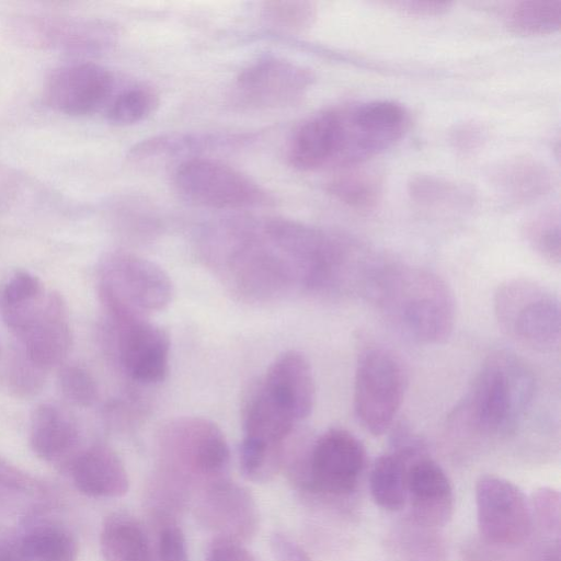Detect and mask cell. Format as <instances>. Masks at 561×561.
<instances>
[{
  "label": "cell",
  "mask_w": 561,
  "mask_h": 561,
  "mask_svg": "<svg viewBox=\"0 0 561 561\" xmlns=\"http://www.w3.org/2000/svg\"><path fill=\"white\" fill-rule=\"evenodd\" d=\"M160 447L170 466L202 477H218L229 465L226 437L207 419L186 416L170 421L161 431Z\"/></svg>",
  "instance_id": "obj_9"
},
{
  "label": "cell",
  "mask_w": 561,
  "mask_h": 561,
  "mask_svg": "<svg viewBox=\"0 0 561 561\" xmlns=\"http://www.w3.org/2000/svg\"><path fill=\"white\" fill-rule=\"evenodd\" d=\"M39 296L2 310L8 325L22 341L28 359L36 367L45 368L66 356L70 334L60 299L50 295L45 305L34 306Z\"/></svg>",
  "instance_id": "obj_13"
},
{
  "label": "cell",
  "mask_w": 561,
  "mask_h": 561,
  "mask_svg": "<svg viewBox=\"0 0 561 561\" xmlns=\"http://www.w3.org/2000/svg\"><path fill=\"white\" fill-rule=\"evenodd\" d=\"M404 11L416 14V15H439L446 12L450 3L449 2H428V1H408L399 3Z\"/></svg>",
  "instance_id": "obj_42"
},
{
  "label": "cell",
  "mask_w": 561,
  "mask_h": 561,
  "mask_svg": "<svg viewBox=\"0 0 561 561\" xmlns=\"http://www.w3.org/2000/svg\"><path fill=\"white\" fill-rule=\"evenodd\" d=\"M42 294L38 279L27 272H16L4 285L1 296L2 307L26 302Z\"/></svg>",
  "instance_id": "obj_38"
},
{
  "label": "cell",
  "mask_w": 561,
  "mask_h": 561,
  "mask_svg": "<svg viewBox=\"0 0 561 561\" xmlns=\"http://www.w3.org/2000/svg\"><path fill=\"white\" fill-rule=\"evenodd\" d=\"M546 561H560L559 547L552 550V553L547 557Z\"/></svg>",
  "instance_id": "obj_44"
},
{
  "label": "cell",
  "mask_w": 561,
  "mask_h": 561,
  "mask_svg": "<svg viewBox=\"0 0 561 561\" xmlns=\"http://www.w3.org/2000/svg\"><path fill=\"white\" fill-rule=\"evenodd\" d=\"M201 508L206 524L219 531L217 536L242 541L257 525L256 507L249 492L226 480L213 482Z\"/></svg>",
  "instance_id": "obj_19"
},
{
  "label": "cell",
  "mask_w": 561,
  "mask_h": 561,
  "mask_svg": "<svg viewBox=\"0 0 561 561\" xmlns=\"http://www.w3.org/2000/svg\"><path fill=\"white\" fill-rule=\"evenodd\" d=\"M337 110L314 113L295 130L287 151L290 165L299 171L333 168L336 157Z\"/></svg>",
  "instance_id": "obj_21"
},
{
  "label": "cell",
  "mask_w": 561,
  "mask_h": 561,
  "mask_svg": "<svg viewBox=\"0 0 561 561\" xmlns=\"http://www.w3.org/2000/svg\"><path fill=\"white\" fill-rule=\"evenodd\" d=\"M149 561H188L184 534L176 525L164 526Z\"/></svg>",
  "instance_id": "obj_37"
},
{
  "label": "cell",
  "mask_w": 561,
  "mask_h": 561,
  "mask_svg": "<svg viewBox=\"0 0 561 561\" xmlns=\"http://www.w3.org/2000/svg\"><path fill=\"white\" fill-rule=\"evenodd\" d=\"M535 391L529 366L511 351H495L485 358L448 421L460 431L508 436L526 415Z\"/></svg>",
  "instance_id": "obj_2"
},
{
  "label": "cell",
  "mask_w": 561,
  "mask_h": 561,
  "mask_svg": "<svg viewBox=\"0 0 561 561\" xmlns=\"http://www.w3.org/2000/svg\"><path fill=\"white\" fill-rule=\"evenodd\" d=\"M529 245L546 261L559 264L560 250V214L550 208L537 214L525 228Z\"/></svg>",
  "instance_id": "obj_33"
},
{
  "label": "cell",
  "mask_w": 561,
  "mask_h": 561,
  "mask_svg": "<svg viewBox=\"0 0 561 561\" xmlns=\"http://www.w3.org/2000/svg\"><path fill=\"white\" fill-rule=\"evenodd\" d=\"M533 516L536 515L539 524L546 530L556 531L560 529V496L552 489L542 488L537 491L531 505Z\"/></svg>",
  "instance_id": "obj_39"
},
{
  "label": "cell",
  "mask_w": 561,
  "mask_h": 561,
  "mask_svg": "<svg viewBox=\"0 0 561 561\" xmlns=\"http://www.w3.org/2000/svg\"><path fill=\"white\" fill-rule=\"evenodd\" d=\"M511 32L523 36L554 33L561 25V0H527L513 3L505 13Z\"/></svg>",
  "instance_id": "obj_28"
},
{
  "label": "cell",
  "mask_w": 561,
  "mask_h": 561,
  "mask_svg": "<svg viewBox=\"0 0 561 561\" xmlns=\"http://www.w3.org/2000/svg\"><path fill=\"white\" fill-rule=\"evenodd\" d=\"M206 561H256V559L242 545V541L216 536L208 548Z\"/></svg>",
  "instance_id": "obj_40"
},
{
  "label": "cell",
  "mask_w": 561,
  "mask_h": 561,
  "mask_svg": "<svg viewBox=\"0 0 561 561\" xmlns=\"http://www.w3.org/2000/svg\"><path fill=\"white\" fill-rule=\"evenodd\" d=\"M262 14L275 27L304 32L314 23L317 8L309 1L274 0L263 3Z\"/></svg>",
  "instance_id": "obj_34"
},
{
  "label": "cell",
  "mask_w": 561,
  "mask_h": 561,
  "mask_svg": "<svg viewBox=\"0 0 561 561\" xmlns=\"http://www.w3.org/2000/svg\"><path fill=\"white\" fill-rule=\"evenodd\" d=\"M407 500L414 519L425 526H443L454 511V493L443 468L426 453L408 462Z\"/></svg>",
  "instance_id": "obj_16"
},
{
  "label": "cell",
  "mask_w": 561,
  "mask_h": 561,
  "mask_svg": "<svg viewBox=\"0 0 561 561\" xmlns=\"http://www.w3.org/2000/svg\"><path fill=\"white\" fill-rule=\"evenodd\" d=\"M102 272L101 295L113 319L148 318L172 300L169 275L148 259L115 252L105 259Z\"/></svg>",
  "instance_id": "obj_5"
},
{
  "label": "cell",
  "mask_w": 561,
  "mask_h": 561,
  "mask_svg": "<svg viewBox=\"0 0 561 561\" xmlns=\"http://www.w3.org/2000/svg\"><path fill=\"white\" fill-rule=\"evenodd\" d=\"M45 493L41 481L0 456V496L41 497Z\"/></svg>",
  "instance_id": "obj_35"
},
{
  "label": "cell",
  "mask_w": 561,
  "mask_h": 561,
  "mask_svg": "<svg viewBox=\"0 0 561 561\" xmlns=\"http://www.w3.org/2000/svg\"><path fill=\"white\" fill-rule=\"evenodd\" d=\"M23 561H76L78 543L64 527L44 523L32 526L16 542Z\"/></svg>",
  "instance_id": "obj_25"
},
{
  "label": "cell",
  "mask_w": 561,
  "mask_h": 561,
  "mask_svg": "<svg viewBox=\"0 0 561 561\" xmlns=\"http://www.w3.org/2000/svg\"><path fill=\"white\" fill-rule=\"evenodd\" d=\"M409 194L413 202L427 207L467 206L471 202L469 194L456 183L430 174L412 178Z\"/></svg>",
  "instance_id": "obj_32"
},
{
  "label": "cell",
  "mask_w": 561,
  "mask_h": 561,
  "mask_svg": "<svg viewBox=\"0 0 561 561\" xmlns=\"http://www.w3.org/2000/svg\"><path fill=\"white\" fill-rule=\"evenodd\" d=\"M173 186L185 201L208 208L243 209L272 206L273 195L240 170L209 157L178 164Z\"/></svg>",
  "instance_id": "obj_6"
},
{
  "label": "cell",
  "mask_w": 561,
  "mask_h": 561,
  "mask_svg": "<svg viewBox=\"0 0 561 561\" xmlns=\"http://www.w3.org/2000/svg\"><path fill=\"white\" fill-rule=\"evenodd\" d=\"M59 383L64 396L76 404L90 405L96 398L94 379L82 367H64L59 375Z\"/></svg>",
  "instance_id": "obj_36"
},
{
  "label": "cell",
  "mask_w": 561,
  "mask_h": 561,
  "mask_svg": "<svg viewBox=\"0 0 561 561\" xmlns=\"http://www.w3.org/2000/svg\"><path fill=\"white\" fill-rule=\"evenodd\" d=\"M113 88L114 78L106 68L91 61H77L50 72L44 84V100L59 113L83 116L107 104Z\"/></svg>",
  "instance_id": "obj_14"
},
{
  "label": "cell",
  "mask_w": 561,
  "mask_h": 561,
  "mask_svg": "<svg viewBox=\"0 0 561 561\" xmlns=\"http://www.w3.org/2000/svg\"><path fill=\"white\" fill-rule=\"evenodd\" d=\"M251 134L187 131L169 133L145 139L133 147L128 153L131 163L139 167H152L172 160L183 161L205 157L204 152L240 146ZM180 162V163H181Z\"/></svg>",
  "instance_id": "obj_17"
},
{
  "label": "cell",
  "mask_w": 561,
  "mask_h": 561,
  "mask_svg": "<svg viewBox=\"0 0 561 561\" xmlns=\"http://www.w3.org/2000/svg\"><path fill=\"white\" fill-rule=\"evenodd\" d=\"M400 357L379 344L365 346L357 356L354 412L359 424L377 436L392 427L407 389Z\"/></svg>",
  "instance_id": "obj_4"
},
{
  "label": "cell",
  "mask_w": 561,
  "mask_h": 561,
  "mask_svg": "<svg viewBox=\"0 0 561 561\" xmlns=\"http://www.w3.org/2000/svg\"><path fill=\"white\" fill-rule=\"evenodd\" d=\"M298 466L311 489L344 495L354 491L358 483L365 467V449L348 431L330 428L312 443Z\"/></svg>",
  "instance_id": "obj_12"
},
{
  "label": "cell",
  "mask_w": 561,
  "mask_h": 561,
  "mask_svg": "<svg viewBox=\"0 0 561 561\" xmlns=\"http://www.w3.org/2000/svg\"><path fill=\"white\" fill-rule=\"evenodd\" d=\"M409 461L393 450L375 460L369 474V489L373 500L381 508L394 512L404 506Z\"/></svg>",
  "instance_id": "obj_26"
},
{
  "label": "cell",
  "mask_w": 561,
  "mask_h": 561,
  "mask_svg": "<svg viewBox=\"0 0 561 561\" xmlns=\"http://www.w3.org/2000/svg\"><path fill=\"white\" fill-rule=\"evenodd\" d=\"M271 550L275 561H311L302 547L280 533L272 536Z\"/></svg>",
  "instance_id": "obj_41"
},
{
  "label": "cell",
  "mask_w": 561,
  "mask_h": 561,
  "mask_svg": "<svg viewBox=\"0 0 561 561\" xmlns=\"http://www.w3.org/2000/svg\"><path fill=\"white\" fill-rule=\"evenodd\" d=\"M0 561H23L15 543L0 542Z\"/></svg>",
  "instance_id": "obj_43"
},
{
  "label": "cell",
  "mask_w": 561,
  "mask_h": 561,
  "mask_svg": "<svg viewBox=\"0 0 561 561\" xmlns=\"http://www.w3.org/2000/svg\"><path fill=\"white\" fill-rule=\"evenodd\" d=\"M501 330L515 342L540 353L560 346V300L548 286L518 277L502 283L493 300Z\"/></svg>",
  "instance_id": "obj_3"
},
{
  "label": "cell",
  "mask_w": 561,
  "mask_h": 561,
  "mask_svg": "<svg viewBox=\"0 0 561 561\" xmlns=\"http://www.w3.org/2000/svg\"><path fill=\"white\" fill-rule=\"evenodd\" d=\"M30 442L33 451L41 459L54 465L70 468L79 454V434L75 423L51 404H43L35 410Z\"/></svg>",
  "instance_id": "obj_22"
},
{
  "label": "cell",
  "mask_w": 561,
  "mask_h": 561,
  "mask_svg": "<svg viewBox=\"0 0 561 561\" xmlns=\"http://www.w3.org/2000/svg\"><path fill=\"white\" fill-rule=\"evenodd\" d=\"M296 422L263 389L261 382L249 392L242 412L243 437L285 445Z\"/></svg>",
  "instance_id": "obj_23"
},
{
  "label": "cell",
  "mask_w": 561,
  "mask_h": 561,
  "mask_svg": "<svg viewBox=\"0 0 561 561\" xmlns=\"http://www.w3.org/2000/svg\"><path fill=\"white\" fill-rule=\"evenodd\" d=\"M337 151L334 169L362 165L392 147L405 133V108L386 100L337 107Z\"/></svg>",
  "instance_id": "obj_7"
},
{
  "label": "cell",
  "mask_w": 561,
  "mask_h": 561,
  "mask_svg": "<svg viewBox=\"0 0 561 561\" xmlns=\"http://www.w3.org/2000/svg\"><path fill=\"white\" fill-rule=\"evenodd\" d=\"M306 67L278 57H264L244 68L237 77L233 102L247 108L266 110L298 103L313 84Z\"/></svg>",
  "instance_id": "obj_11"
},
{
  "label": "cell",
  "mask_w": 561,
  "mask_h": 561,
  "mask_svg": "<svg viewBox=\"0 0 561 561\" xmlns=\"http://www.w3.org/2000/svg\"><path fill=\"white\" fill-rule=\"evenodd\" d=\"M478 528L481 537L495 546H516L533 529V510L525 493L513 482L492 474L476 483Z\"/></svg>",
  "instance_id": "obj_10"
},
{
  "label": "cell",
  "mask_w": 561,
  "mask_h": 561,
  "mask_svg": "<svg viewBox=\"0 0 561 561\" xmlns=\"http://www.w3.org/2000/svg\"><path fill=\"white\" fill-rule=\"evenodd\" d=\"M496 183L508 197L525 202L545 194L551 179L545 165L531 159H517L500 168Z\"/></svg>",
  "instance_id": "obj_29"
},
{
  "label": "cell",
  "mask_w": 561,
  "mask_h": 561,
  "mask_svg": "<svg viewBox=\"0 0 561 561\" xmlns=\"http://www.w3.org/2000/svg\"><path fill=\"white\" fill-rule=\"evenodd\" d=\"M328 191L350 208L368 211L379 204L382 184L375 172L356 165L337 170L328 183Z\"/></svg>",
  "instance_id": "obj_27"
},
{
  "label": "cell",
  "mask_w": 561,
  "mask_h": 561,
  "mask_svg": "<svg viewBox=\"0 0 561 561\" xmlns=\"http://www.w3.org/2000/svg\"><path fill=\"white\" fill-rule=\"evenodd\" d=\"M362 293L397 330L415 342L438 344L454 330V295L434 272L374 260Z\"/></svg>",
  "instance_id": "obj_1"
},
{
  "label": "cell",
  "mask_w": 561,
  "mask_h": 561,
  "mask_svg": "<svg viewBox=\"0 0 561 561\" xmlns=\"http://www.w3.org/2000/svg\"><path fill=\"white\" fill-rule=\"evenodd\" d=\"M284 446L243 437L239 448V463L242 474L248 480L257 483L271 480L283 463Z\"/></svg>",
  "instance_id": "obj_31"
},
{
  "label": "cell",
  "mask_w": 561,
  "mask_h": 561,
  "mask_svg": "<svg viewBox=\"0 0 561 561\" xmlns=\"http://www.w3.org/2000/svg\"><path fill=\"white\" fill-rule=\"evenodd\" d=\"M69 469L75 486L87 496L114 499L128 491L124 463L107 446L94 445L80 451Z\"/></svg>",
  "instance_id": "obj_20"
},
{
  "label": "cell",
  "mask_w": 561,
  "mask_h": 561,
  "mask_svg": "<svg viewBox=\"0 0 561 561\" xmlns=\"http://www.w3.org/2000/svg\"><path fill=\"white\" fill-rule=\"evenodd\" d=\"M9 28L24 46L75 55L107 51L117 37L115 27L106 21L68 15H21L11 21Z\"/></svg>",
  "instance_id": "obj_8"
},
{
  "label": "cell",
  "mask_w": 561,
  "mask_h": 561,
  "mask_svg": "<svg viewBox=\"0 0 561 561\" xmlns=\"http://www.w3.org/2000/svg\"><path fill=\"white\" fill-rule=\"evenodd\" d=\"M100 551L104 561H149L151 547L140 524L130 515H108L100 533Z\"/></svg>",
  "instance_id": "obj_24"
},
{
  "label": "cell",
  "mask_w": 561,
  "mask_h": 561,
  "mask_svg": "<svg viewBox=\"0 0 561 561\" xmlns=\"http://www.w3.org/2000/svg\"><path fill=\"white\" fill-rule=\"evenodd\" d=\"M266 393L299 423L312 412L316 400L310 363L298 351H287L268 367L260 381Z\"/></svg>",
  "instance_id": "obj_18"
},
{
  "label": "cell",
  "mask_w": 561,
  "mask_h": 561,
  "mask_svg": "<svg viewBox=\"0 0 561 561\" xmlns=\"http://www.w3.org/2000/svg\"><path fill=\"white\" fill-rule=\"evenodd\" d=\"M118 353L126 373L140 383H158L169 371L170 340L167 332L145 317L114 320Z\"/></svg>",
  "instance_id": "obj_15"
},
{
  "label": "cell",
  "mask_w": 561,
  "mask_h": 561,
  "mask_svg": "<svg viewBox=\"0 0 561 561\" xmlns=\"http://www.w3.org/2000/svg\"><path fill=\"white\" fill-rule=\"evenodd\" d=\"M159 103V94L152 87L134 84L111 96L105 116L113 125L129 126L149 117Z\"/></svg>",
  "instance_id": "obj_30"
}]
</instances>
